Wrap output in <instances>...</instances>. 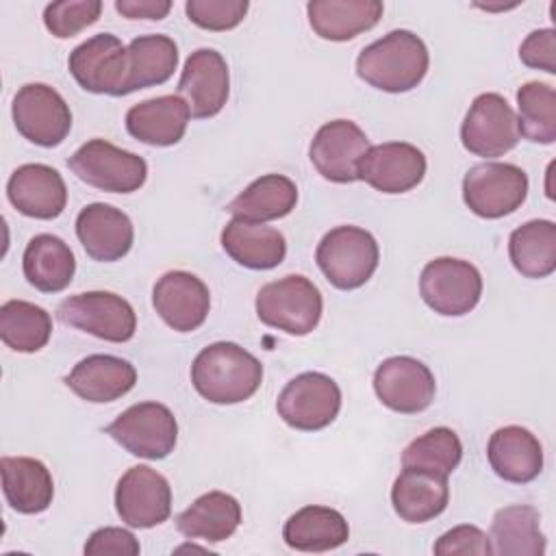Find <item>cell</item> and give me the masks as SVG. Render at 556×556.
Segmentation results:
<instances>
[{"instance_id": "6da1fadb", "label": "cell", "mask_w": 556, "mask_h": 556, "mask_svg": "<svg viewBox=\"0 0 556 556\" xmlns=\"http://www.w3.org/2000/svg\"><path fill=\"white\" fill-rule=\"evenodd\" d=\"M193 389L213 404L250 400L263 382L261 361L232 341H217L198 352L191 363Z\"/></svg>"}, {"instance_id": "7a4b0ae2", "label": "cell", "mask_w": 556, "mask_h": 556, "mask_svg": "<svg viewBox=\"0 0 556 556\" xmlns=\"http://www.w3.org/2000/svg\"><path fill=\"white\" fill-rule=\"evenodd\" d=\"M428 65L430 56L421 37L406 28H397L361 50L356 74L374 89L404 93L424 80Z\"/></svg>"}, {"instance_id": "3957f363", "label": "cell", "mask_w": 556, "mask_h": 556, "mask_svg": "<svg viewBox=\"0 0 556 556\" xmlns=\"http://www.w3.org/2000/svg\"><path fill=\"white\" fill-rule=\"evenodd\" d=\"M254 306L265 326L304 337L317 328L324 300L313 280L302 274H289L263 285L256 293Z\"/></svg>"}, {"instance_id": "277c9868", "label": "cell", "mask_w": 556, "mask_h": 556, "mask_svg": "<svg viewBox=\"0 0 556 556\" xmlns=\"http://www.w3.org/2000/svg\"><path fill=\"white\" fill-rule=\"evenodd\" d=\"M315 261L332 287L352 291L374 276L380 250L369 230L358 226H337L319 241Z\"/></svg>"}, {"instance_id": "5b68a950", "label": "cell", "mask_w": 556, "mask_h": 556, "mask_svg": "<svg viewBox=\"0 0 556 556\" xmlns=\"http://www.w3.org/2000/svg\"><path fill=\"white\" fill-rule=\"evenodd\" d=\"M67 167L76 178L109 193H132L148 178L143 156L122 150L104 139H89L70 159Z\"/></svg>"}, {"instance_id": "8992f818", "label": "cell", "mask_w": 556, "mask_h": 556, "mask_svg": "<svg viewBox=\"0 0 556 556\" xmlns=\"http://www.w3.org/2000/svg\"><path fill=\"white\" fill-rule=\"evenodd\" d=\"M104 432L132 456L161 460L176 447L178 421L165 404L139 402L117 415Z\"/></svg>"}, {"instance_id": "52a82bcc", "label": "cell", "mask_w": 556, "mask_h": 556, "mask_svg": "<svg viewBox=\"0 0 556 556\" xmlns=\"http://www.w3.org/2000/svg\"><path fill=\"white\" fill-rule=\"evenodd\" d=\"M528 198V174L513 163L484 161L467 169L463 200L471 213L500 219L515 213Z\"/></svg>"}, {"instance_id": "ba28073f", "label": "cell", "mask_w": 556, "mask_h": 556, "mask_svg": "<svg viewBox=\"0 0 556 556\" xmlns=\"http://www.w3.org/2000/svg\"><path fill=\"white\" fill-rule=\"evenodd\" d=\"M419 293L426 306L434 313L460 317L478 306L482 295V276L469 261L439 256L421 269Z\"/></svg>"}, {"instance_id": "9c48e42d", "label": "cell", "mask_w": 556, "mask_h": 556, "mask_svg": "<svg viewBox=\"0 0 556 556\" xmlns=\"http://www.w3.org/2000/svg\"><path fill=\"white\" fill-rule=\"evenodd\" d=\"M56 315L65 326L111 343H126L137 330V315L130 302L111 291H85L70 295L59 304Z\"/></svg>"}, {"instance_id": "30bf717a", "label": "cell", "mask_w": 556, "mask_h": 556, "mask_svg": "<svg viewBox=\"0 0 556 556\" xmlns=\"http://www.w3.org/2000/svg\"><path fill=\"white\" fill-rule=\"evenodd\" d=\"M276 410L287 426L315 432L337 419L341 410V389L321 371H304L282 387Z\"/></svg>"}, {"instance_id": "8fae6325", "label": "cell", "mask_w": 556, "mask_h": 556, "mask_svg": "<svg viewBox=\"0 0 556 556\" xmlns=\"http://www.w3.org/2000/svg\"><path fill=\"white\" fill-rule=\"evenodd\" d=\"M17 132L35 146L54 148L72 130V111L65 98L43 83H28L17 89L11 104Z\"/></svg>"}, {"instance_id": "7c38bea8", "label": "cell", "mask_w": 556, "mask_h": 556, "mask_svg": "<svg viewBox=\"0 0 556 556\" xmlns=\"http://www.w3.org/2000/svg\"><path fill=\"white\" fill-rule=\"evenodd\" d=\"M519 137L517 115L504 96L489 91L473 98L460 126V141L467 152L495 159L510 152Z\"/></svg>"}, {"instance_id": "4fadbf2b", "label": "cell", "mask_w": 556, "mask_h": 556, "mask_svg": "<svg viewBox=\"0 0 556 556\" xmlns=\"http://www.w3.org/2000/svg\"><path fill=\"white\" fill-rule=\"evenodd\" d=\"M115 510L130 528H154L172 515V486L148 465L130 467L115 486Z\"/></svg>"}, {"instance_id": "5bb4252c", "label": "cell", "mask_w": 556, "mask_h": 556, "mask_svg": "<svg viewBox=\"0 0 556 556\" xmlns=\"http://www.w3.org/2000/svg\"><path fill=\"white\" fill-rule=\"evenodd\" d=\"M67 67L85 91L124 96L128 54L115 35L98 33L76 46L70 52Z\"/></svg>"}, {"instance_id": "9a60e30c", "label": "cell", "mask_w": 556, "mask_h": 556, "mask_svg": "<svg viewBox=\"0 0 556 556\" xmlns=\"http://www.w3.org/2000/svg\"><path fill=\"white\" fill-rule=\"evenodd\" d=\"M374 391L387 408L415 415L432 404L437 382L421 361L413 356H391L376 367Z\"/></svg>"}, {"instance_id": "2e32d148", "label": "cell", "mask_w": 556, "mask_h": 556, "mask_svg": "<svg viewBox=\"0 0 556 556\" xmlns=\"http://www.w3.org/2000/svg\"><path fill=\"white\" fill-rule=\"evenodd\" d=\"M369 150V139L352 119H332L315 132L308 156L315 169L330 182L358 180V163Z\"/></svg>"}, {"instance_id": "e0dca14e", "label": "cell", "mask_w": 556, "mask_h": 556, "mask_svg": "<svg viewBox=\"0 0 556 556\" xmlns=\"http://www.w3.org/2000/svg\"><path fill=\"white\" fill-rule=\"evenodd\" d=\"M230 93V74L226 59L213 48H200L185 61L178 96L189 106L191 117H215Z\"/></svg>"}, {"instance_id": "ac0fdd59", "label": "cell", "mask_w": 556, "mask_h": 556, "mask_svg": "<svg viewBox=\"0 0 556 556\" xmlns=\"http://www.w3.org/2000/svg\"><path fill=\"white\" fill-rule=\"evenodd\" d=\"M426 176L424 152L406 141L369 146L358 163V180L380 193H406Z\"/></svg>"}, {"instance_id": "d6986e66", "label": "cell", "mask_w": 556, "mask_h": 556, "mask_svg": "<svg viewBox=\"0 0 556 556\" xmlns=\"http://www.w3.org/2000/svg\"><path fill=\"white\" fill-rule=\"evenodd\" d=\"M152 306L172 330L193 332L206 321L211 293L195 274L174 269L154 282Z\"/></svg>"}, {"instance_id": "ffe728a7", "label": "cell", "mask_w": 556, "mask_h": 556, "mask_svg": "<svg viewBox=\"0 0 556 556\" xmlns=\"http://www.w3.org/2000/svg\"><path fill=\"white\" fill-rule=\"evenodd\" d=\"M76 237L87 256L100 263H113L130 252L135 228L124 211L104 202H93L78 213Z\"/></svg>"}, {"instance_id": "44dd1931", "label": "cell", "mask_w": 556, "mask_h": 556, "mask_svg": "<svg viewBox=\"0 0 556 556\" xmlns=\"http://www.w3.org/2000/svg\"><path fill=\"white\" fill-rule=\"evenodd\" d=\"M7 198L26 217L54 219L67 204V187L54 167L26 163L11 174Z\"/></svg>"}, {"instance_id": "7402d4cb", "label": "cell", "mask_w": 556, "mask_h": 556, "mask_svg": "<svg viewBox=\"0 0 556 556\" xmlns=\"http://www.w3.org/2000/svg\"><path fill=\"white\" fill-rule=\"evenodd\" d=\"M137 382L135 367L119 356L91 354L78 361L65 376V384L80 397L93 404L115 402L124 397Z\"/></svg>"}, {"instance_id": "603a6c76", "label": "cell", "mask_w": 556, "mask_h": 556, "mask_svg": "<svg viewBox=\"0 0 556 556\" xmlns=\"http://www.w3.org/2000/svg\"><path fill=\"white\" fill-rule=\"evenodd\" d=\"M189 117V106L180 96H159L126 111V130L141 143L167 148L185 137Z\"/></svg>"}, {"instance_id": "cb8c5ba5", "label": "cell", "mask_w": 556, "mask_h": 556, "mask_svg": "<svg viewBox=\"0 0 556 556\" xmlns=\"http://www.w3.org/2000/svg\"><path fill=\"white\" fill-rule=\"evenodd\" d=\"M491 469L506 482L526 484L543 471L541 441L523 426L497 428L486 445Z\"/></svg>"}, {"instance_id": "d4e9b609", "label": "cell", "mask_w": 556, "mask_h": 556, "mask_svg": "<svg viewBox=\"0 0 556 556\" xmlns=\"http://www.w3.org/2000/svg\"><path fill=\"white\" fill-rule=\"evenodd\" d=\"M224 252L241 267L274 269L287 256V241L278 228L232 217L222 230Z\"/></svg>"}, {"instance_id": "484cf974", "label": "cell", "mask_w": 556, "mask_h": 556, "mask_svg": "<svg viewBox=\"0 0 556 556\" xmlns=\"http://www.w3.org/2000/svg\"><path fill=\"white\" fill-rule=\"evenodd\" d=\"M450 502L447 476L404 467L391 486V504L406 523H426L439 517Z\"/></svg>"}, {"instance_id": "4316f807", "label": "cell", "mask_w": 556, "mask_h": 556, "mask_svg": "<svg viewBox=\"0 0 556 556\" xmlns=\"http://www.w3.org/2000/svg\"><path fill=\"white\" fill-rule=\"evenodd\" d=\"M2 491L7 504L22 515L43 513L54 497L50 469L30 456H2Z\"/></svg>"}, {"instance_id": "83f0119b", "label": "cell", "mask_w": 556, "mask_h": 556, "mask_svg": "<svg viewBox=\"0 0 556 556\" xmlns=\"http://www.w3.org/2000/svg\"><path fill=\"white\" fill-rule=\"evenodd\" d=\"M378 0H313L306 4L308 24L317 37L328 41H350L374 28L382 17Z\"/></svg>"}, {"instance_id": "f1b7e54d", "label": "cell", "mask_w": 556, "mask_h": 556, "mask_svg": "<svg viewBox=\"0 0 556 556\" xmlns=\"http://www.w3.org/2000/svg\"><path fill=\"white\" fill-rule=\"evenodd\" d=\"M241 523V504L224 491H208L176 517V528L187 539L219 543L230 539Z\"/></svg>"}, {"instance_id": "f546056e", "label": "cell", "mask_w": 556, "mask_h": 556, "mask_svg": "<svg viewBox=\"0 0 556 556\" xmlns=\"http://www.w3.org/2000/svg\"><path fill=\"white\" fill-rule=\"evenodd\" d=\"M24 278L41 293L63 291L76 271V258L70 245L50 232L35 235L22 256Z\"/></svg>"}, {"instance_id": "4dcf8cb0", "label": "cell", "mask_w": 556, "mask_h": 556, "mask_svg": "<svg viewBox=\"0 0 556 556\" xmlns=\"http://www.w3.org/2000/svg\"><path fill=\"white\" fill-rule=\"evenodd\" d=\"M282 539L298 552H328L350 539V526L339 510L311 504L285 521Z\"/></svg>"}, {"instance_id": "1f68e13d", "label": "cell", "mask_w": 556, "mask_h": 556, "mask_svg": "<svg viewBox=\"0 0 556 556\" xmlns=\"http://www.w3.org/2000/svg\"><path fill=\"white\" fill-rule=\"evenodd\" d=\"M298 204V187L282 174H265L252 180L237 198L230 200L228 211L237 219L265 224L287 217Z\"/></svg>"}, {"instance_id": "d6a6232c", "label": "cell", "mask_w": 556, "mask_h": 556, "mask_svg": "<svg viewBox=\"0 0 556 556\" xmlns=\"http://www.w3.org/2000/svg\"><path fill=\"white\" fill-rule=\"evenodd\" d=\"M126 54H128V70H126L124 96L137 89L167 83L178 65V46L167 35L135 37L128 43Z\"/></svg>"}, {"instance_id": "836d02e7", "label": "cell", "mask_w": 556, "mask_h": 556, "mask_svg": "<svg viewBox=\"0 0 556 556\" xmlns=\"http://www.w3.org/2000/svg\"><path fill=\"white\" fill-rule=\"evenodd\" d=\"M539 513L528 504L500 508L491 521V547L500 556H541L545 554V534L539 528Z\"/></svg>"}, {"instance_id": "e575fe53", "label": "cell", "mask_w": 556, "mask_h": 556, "mask_svg": "<svg viewBox=\"0 0 556 556\" xmlns=\"http://www.w3.org/2000/svg\"><path fill=\"white\" fill-rule=\"evenodd\" d=\"M508 256L521 276L547 278L556 269V224L530 219L515 228L508 239Z\"/></svg>"}, {"instance_id": "d590c367", "label": "cell", "mask_w": 556, "mask_h": 556, "mask_svg": "<svg viewBox=\"0 0 556 556\" xmlns=\"http://www.w3.org/2000/svg\"><path fill=\"white\" fill-rule=\"evenodd\" d=\"M50 334L52 317L46 308L26 300H9L0 306V339L7 348L33 354L46 348Z\"/></svg>"}, {"instance_id": "8d00e7d4", "label": "cell", "mask_w": 556, "mask_h": 556, "mask_svg": "<svg viewBox=\"0 0 556 556\" xmlns=\"http://www.w3.org/2000/svg\"><path fill=\"white\" fill-rule=\"evenodd\" d=\"M463 458V443L447 426H437L413 439L402 452V467L450 476Z\"/></svg>"}, {"instance_id": "74e56055", "label": "cell", "mask_w": 556, "mask_h": 556, "mask_svg": "<svg viewBox=\"0 0 556 556\" xmlns=\"http://www.w3.org/2000/svg\"><path fill=\"white\" fill-rule=\"evenodd\" d=\"M519 135L532 143L556 141V91L547 83L530 80L517 91Z\"/></svg>"}, {"instance_id": "f35d334b", "label": "cell", "mask_w": 556, "mask_h": 556, "mask_svg": "<svg viewBox=\"0 0 556 556\" xmlns=\"http://www.w3.org/2000/svg\"><path fill=\"white\" fill-rule=\"evenodd\" d=\"M102 13L100 0H63V2H50L43 9V24L46 28L59 37L70 39L91 26Z\"/></svg>"}, {"instance_id": "ab89813d", "label": "cell", "mask_w": 556, "mask_h": 556, "mask_svg": "<svg viewBox=\"0 0 556 556\" xmlns=\"http://www.w3.org/2000/svg\"><path fill=\"white\" fill-rule=\"evenodd\" d=\"M250 9L248 0H189L187 17L206 30H230L239 26Z\"/></svg>"}, {"instance_id": "60d3db41", "label": "cell", "mask_w": 556, "mask_h": 556, "mask_svg": "<svg viewBox=\"0 0 556 556\" xmlns=\"http://www.w3.org/2000/svg\"><path fill=\"white\" fill-rule=\"evenodd\" d=\"M437 556H454V554H476V556H489L493 554L491 539L486 532H482L478 526H456L441 534L432 547Z\"/></svg>"}, {"instance_id": "b9f144b4", "label": "cell", "mask_w": 556, "mask_h": 556, "mask_svg": "<svg viewBox=\"0 0 556 556\" xmlns=\"http://www.w3.org/2000/svg\"><path fill=\"white\" fill-rule=\"evenodd\" d=\"M519 59L523 65L556 74V33L554 28L532 30L519 46Z\"/></svg>"}, {"instance_id": "7bdbcfd3", "label": "cell", "mask_w": 556, "mask_h": 556, "mask_svg": "<svg viewBox=\"0 0 556 556\" xmlns=\"http://www.w3.org/2000/svg\"><path fill=\"white\" fill-rule=\"evenodd\" d=\"M139 541L135 539L132 532L124 528H100L91 532V536L85 543V554L96 556V554H115V556H137L139 554Z\"/></svg>"}, {"instance_id": "ee69618b", "label": "cell", "mask_w": 556, "mask_h": 556, "mask_svg": "<svg viewBox=\"0 0 556 556\" xmlns=\"http://www.w3.org/2000/svg\"><path fill=\"white\" fill-rule=\"evenodd\" d=\"M117 13L128 20H163L172 2L169 0H115Z\"/></svg>"}]
</instances>
